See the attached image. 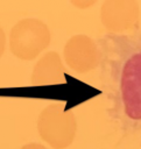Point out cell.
<instances>
[{
    "label": "cell",
    "instance_id": "1",
    "mask_svg": "<svg viewBox=\"0 0 141 149\" xmlns=\"http://www.w3.org/2000/svg\"><path fill=\"white\" fill-rule=\"evenodd\" d=\"M97 47L108 118L125 134H141V31L107 33Z\"/></svg>",
    "mask_w": 141,
    "mask_h": 149
},
{
    "label": "cell",
    "instance_id": "2",
    "mask_svg": "<svg viewBox=\"0 0 141 149\" xmlns=\"http://www.w3.org/2000/svg\"><path fill=\"white\" fill-rule=\"evenodd\" d=\"M37 130L42 140L55 149L69 147L76 135L77 122L71 111H65L64 104L47 106L40 114Z\"/></svg>",
    "mask_w": 141,
    "mask_h": 149
},
{
    "label": "cell",
    "instance_id": "3",
    "mask_svg": "<svg viewBox=\"0 0 141 149\" xmlns=\"http://www.w3.org/2000/svg\"><path fill=\"white\" fill-rule=\"evenodd\" d=\"M50 31L44 22L37 19H23L10 30L9 48L20 59L36 58L50 43Z\"/></svg>",
    "mask_w": 141,
    "mask_h": 149
},
{
    "label": "cell",
    "instance_id": "4",
    "mask_svg": "<svg viewBox=\"0 0 141 149\" xmlns=\"http://www.w3.org/2000/svg\"><path fill=\"white\" fill-rule=\"evenodd\" d=\"M139 14V3L135 0H106L100 8L101 23L111 34L136 29Z\"/></svg>",
    "mask_w": 141,
    "mask_h": 149
},
{
    "label": "cell",
    "instance_id": "5",
    "mask_svg": "<svg viewBox=\"0 0 141 149\" xmlns=\"http://www.w3.org/2000/svg\"><path fill=\"white\" fill-rule=\"evenodd\" d=\"M66 64L79 73L89 72L99 65V50L97 43L86 35L72 36L64 47Z\"/></svg>",
    "mask_w": 141,
    "mask_h": 149
},
{
    "label": "cell",
    "instance_id": "6",
    "mask_svg": "<svg viewBox=\"0 0 141 149\" xmlns=\"http://www.w3.org/2000/svg\"><path fill=\"white\" fill-rule=\"evenodd\" d=\"M30 80L33 85L64 84L66 81L65 70L59 55L56 51H49L43 55L36 63Z\"/></svg>",
    "mask_w": 141,
    "mask_h": 149
},
{
    "label": "cell",
    "instance_id": "7",
    "mask_svg": "<svg viewBox=\"0 0 141 149\" xmlns=\"http://www.w3.org/2000/svg\"><path fill=\"white\" fill-rule=\"evenodd\" d=\"M5 44H6L5 33H3L2 28L0 27V57L2 56V54H3V51H5Z\"/></svg>",
    "mask_w": 141,
    "mask_h": 149
},
{
    "label": "cell",
    "instance_id": "8",
    "mask_svg": "<svg viewBox=\"0 0 141 149\" xmlns=\"http://www.w3.org/2000/svg\"><path fill=\"white\" fill-rule=\"evenodd\" d=\"M21 149H47V148L42 144H38V143H29V144L23 146Z\"/></svg>",
    "mask_w": 141,
    "mask_h": 149
},
{
    "label": "cell",
    "instance_id": "9",
    "mask_svg": "<svg viewBox=\"0 0 141 149\" xmlns=\"http://www.w3.org/2000/svg\"><path fill=\"white\" fill-rule=\"evenodd\" d=\"M75 5H77V6H79V7H85V6H89V5H92L93 3V1H87V2H73Z\"/></svg>",
    "mask_w": 141,
    "mask_h": 149
}]
</instances>
